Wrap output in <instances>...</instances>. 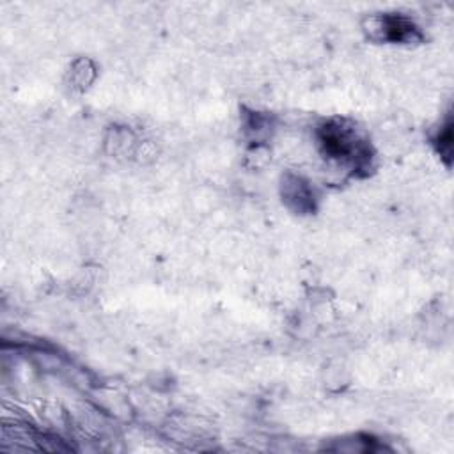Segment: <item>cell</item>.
<instances>
[{
    "instance_id": "cell-1",
    "label": "cell",
    "mask_w": 454,
    "mask_h": 454,
    "mask_svg": "<svg viewBox=\"0 0 454 454\" xmlns=\"http://www.w3.org/2000/svg\"><path fill=\"white\" fill-rule=\"evenodd\" d=\"M319 140L323 144L325 153L330 158L353 161L355 165H362V161H367V147L364 142L356 137V133L351 128H346L342 122H328L321 128Z\"/></svg>"
},
{
    "instance_id": "cell-2",
    "label": "cell",
    "mask_w": 454,
    "mask_h": 454,
    "mask_svg": "<svg viewBox=\"0 0 454 454\" xmlns=\"http://www.w3.org/2000/svg\"><path fill=\"white\" fill-rule=\"evenodd\" d=\"M378 28L383 39L394 43H408L420 37L417 27L403 16H383L378 20Z\"/></svg>"
}]
</instances>
